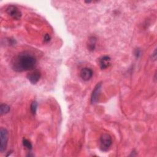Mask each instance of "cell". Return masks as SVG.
<instances>
[{"label": "cell", "mask_w": 157, "mask_h": 157, "mask_svg": "<svg viewBox=\"0 0 157 157\" xmlns=\"http://www.w3.org/2000/svg\"><path fill=\"white\" fill-rule=\"evenodd\" d=\"M11 67L16 72H23L33 69L36 64L35 56L26 52L15 56L11 61Z\"/></svg>", "instance_id": "cell-1"}, {"label": "cell", "mask_w": 157, "mask_h": 157, "mask_svg": "<svg viewBox=\"0 0 157 157\" xmlns=\"http://www.w3.org/2000/svg\"><path fill=\"white\" fill-rule=\"evenodd\" d=\"M112 144L111 136L107 133H103L99 138V146L101 150L107 151L110 147Z\"/></svg>", "instance_id": "cell-2"}, {"label": "cell", "mask_w": 157, "mask_h": 157, "mask_svg": "<svg viewBox=\"0 0 157 157\" xmlns=\"http://www.w3.org/2000/svg\"><path fill=\"white\" fill-rule=\"evenodd\" d=\"M0 137H1V145L0 151L3 152L6 150L7 141H8V131L6 128H1L0 130Z\"/></svg>", "instance_id": "cell-3"}, {"label": "cell", "mask_w": 157, "mask_h": 157, "mask_svg": "<svg viewBox=\"0 0 157 157\" xmlns=\"http://www.w3.org/2000/svg\"><path fill=\"white\" fill-rule=\"evenodd\" d=\"M6 12L15 20H20L21 17V12L15 6H9L6 9Z\"/></svg>", "instance_id": "cell-4"}, {"label": "cell", "mask_w": 157, "mask_h": 157, "mask_svg": "<svg viewBox=\"0 0 157 157\" xmlns=\"http://www.w3.org/2000/svg\"><path fill=\"white\" fill-rule=\"evenodd\" d=\"M102 88V83H98L94 87L91 97V102L92 104L96 103L99 98L101 94V91Z\"/></svg>", "instance_id": "cell-5"}, {"label": "cell", "mask_w": 157, "mask_h": 157, "mask_svg": "<svg viewBox=\"0 0 157 157\" xmlns=\"http://www.w3.org/2000/svg\"><path fill=\"white\" fill-rule=\"evenodd\" d=\"M40 75V72L37 69H35L27 75V78L32 84H36L39 80Z\"/></svg>", "instance_id": "cell-6"}, {"label": "cell", "mask_w": 157, "mask_h": 157, "mask_svg": "<svg viewBox=\"0 0 157 157\" xmlns=\"http://www.w3.org/2000/svg\"><path fill=\"white\" fill-rule=\"evenodd\" d=\"M93 72L91 68L84 67L80 71V77L85 81L89 80L93 76Z\"/></svg>", "instance_id": "cell-7"}, {"label": "cell", "mask_w": 157, "mask_h": 157, "mask_svg": "<svg viewBox=\"0 0 157 157\" xmlns=\"http://www.w3.org/2000/svg\"><path fill=\"white\" fill-rule=\"evenodd\" d=\"M99 63L102 69H105L109 67L111 64V58L109 56H104L99 58Z\"/></svg>", "instance_id": "cell-8"}, {"label": "cell", "mask_w": 157, "mask_h": 157, "mask_svg": "<svg viewBox=\"0 0 157 157\" xmlns=\"http://www.w3.org/2000/svg\"><path fill=\"white\" fill-rule=\"evenodd\" d=\"M96 37L95 36H91L89 37L88 43H87V47L89 50L93 51L95 49L96 47Z\"/></svg>", "instance_id": "cell-9"}, {"label": "cell", "mask_w": 157, "mask_h": 157, "mask_svg": "<svg viewBox=\"0 0 157 157\" xmlns=\"http://www.w3.org/2000/svg\"><path fill=\"white\" fill-rule=\"evenodd\" d=\"M9 111H10V107L8 105L4 104H1V105H0V112H1V114L2 115L7 113Z\"/></svg>", "instance_id": "cell-10"}, {"label": "cell", "mask_w": 157, "mask_h": 157, "mask_svg": "<svg viewBox=\"0 0 157 157\" xmlns=\"http://www.w3.org/2000/svg\"><path fill=\"white\" fill-rule=\"evenodd\" d=\"M22 142H23V146H24L26 148H27V149L29 150H31L32 149V147H33L32 144H31V143L28 139H23Z\"/></svg>", "instance_id": "cell-11"}, {"label": "cell", "mask_w": 157, "mask_h": 157, "mask_svg": "<svg viewBox=\"0 0 157 157\" xmlns=\"http://www.w3.org/2000/svg\"><path fill=\"white\" fill-rule=\"evenodd\" d=\"M37 102L36 101L32 102V103L31 104L30 109H31V111L33 115L36 114V110H37Z\"/></svg>", "instance_id": "cell-12"}, {"label": "cell", "mask_w": 157, "mask_h": 157, "mask_svg": "<svg viewBox=\"0 0 157 157\" xmlns=\"http://www.w3.org/2000/svg\"><path fill=\"white\" fill-rule=\"evenodd\" d=\"M44 41L45 42H49L50 40V39H51V37H50V36L49 35V34H46L45 36H44Z\"/></svg>", "instance_id": "cell-13"}, {"label": "cell", "mask_w": 157, "mask_h": 157, "mask_svg": "<svg viewBox=\"0 0 157 157\" xmlns=\"http://www.w3.org/2000/svg\"><path fill=\"white\" fill-rule=\"evenodd\" d=\"M134 55L137 58H139V56L140 55V50H139V48H137L134 51Z\"/></svg>", "instance_id": "cell-14"}, {"label": "cell", "mask_w": 157, "mask_h": 157, "mask_svg": "<svg viewBox=\"0 0 157 157\" xmlns=\"http://www.w3.org/2000/svg\"><path fill=\"white\" fill-rule=\"evenodd\" d=\"M156 59V50L155 49V50H154V52H153V54H152V59H153V61H155Z\"/></svg>", "instance_id": "cell-15"}]
</instances>
